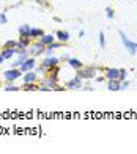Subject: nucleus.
Masks as SVG:
<instances>
[{"mask_svg": "<svg viewBox=\"0 0 137 154\" xmlns=\"http://www.w3.org/2000/svg\"><path fill=\"white\" fill-rule=\"evenodd\" d=\"M66 63H68V65H70L73 69H76V71H77V69H80L82 66H84V63H82L79 58H74V57H70Z\"/></svg>", "mask_w": 137, "mask_h": 154, "instance_id": "14", "label": "nucleus"}, {"mask_svg": "<svg viewBox=\"0 0 137 154\" xmlns=\"http://www.w3.org/2000/svg\"><path fill=\"white\" fill-rule=\"evenodd\" d=\"M118 35H120V39H121L123 46L126 47L128 54L135 55V54H137V43H134V41L129 39V38H128V35H126L125 32H123V30H118Z\"/></svg>", "mask_w": 137, "mask_h": 154, "instance_id": "2", "label": "nucleus"}, {"mask_svg": "<svg viewBox=\"0 0 137 154\" xmlns=\"http://www.w3.org/2000/svg\"><path fill=\"white\" fill-rule=\"evenodd\" d=\"M16 46H17V41H14V39H8V41H5V44H3L5 49H14Z\"/></svg>", "mask_w": 137, "mask_h": 154, "instance_id": "21", "label": "nucleus"}, {"mask_svg": "<svg viewBox=\"0 0 137 154\" xmlns=\"http://www.w3.org/2000/svg\"><path fill=\"white\" fill-rule=\"evenodd\" d=\"M118 2H121V0H118Z\"/></svg>", "mask_w": 137, "mask_h": 154, "instance_id": "34", "label": "nucleus"}, {"mask_svg": "<svg viewBox=\"0 0 137 154\" xmlns=\"http://www.w3.org/2000/svg\"><path fill=\"white\" fill-rule=\"evenodd\" d=\"M29 30H30V24H22V25H19V29H17L19 35H27V36H29Z\"/></svg>", "mask_w": 137, "mask_h": 154, "instance_id": "19", "label": "nucleus"}, {"mask_svg": "<svg viewBox=\"0 0 137 154\" xmlns=\"http://www.w3.org/2000/svg\"><path fill=\"white\" fill-rule=\"evenodd\" d=\"M129 88V80H121L120 82V91H125V90H128Z\"/></svg>", "mask_w": 137, "mask_h": 154, "instance_id": "24", "label": "nucleus"}, {"mask_svg": "<svg viewBox=\"0 0 137 154\" xmlns=\"http://www.w3.org/2000/svg\"><path fill=\"white\" fill-rule=\"evenodd\" d=\"M22 80L24 83H30V82H38V74L36 71L33 69V71H27L22 74Z\"/></svg>", "mask_w": 137, "mask_h": 154, "instance_id": "9", "label": "nucleus"}, {"mask_svg": "<svg viewBox=\"0 0 137 154\" xmlns=\"http://www.w3.org/2000/svg\"><path fill=\"white\" fill-rule=\"evenodd\" d=\"M95 80L99 82V83H102V82L106 80V77H104V75H96V77H95Z\"/></svg>", "mask_w": 137, "mask_h": 154, "instance_id": "30", "label": "nucleus"}, {"mask_svg": "<svg viewBox=\"0 0 137 154\" xmlns=\"http://www.w3.org/2000/svg\"><path fill=\"white\" fill-rule=\"evenodd\" d=\"M39 41H41L44 46H49L51 43H54V41H55V36H54V35H51V33H44L43 36L39 38Z\"/></svg>", "mask_w": 137, "mask_h": 154, "instance_id": "17", "label": "nucleus"}, {"mask_svg": "<svg viewBox=\"0 0 137 154\" xmlns=\"http://www.w3.org/2000/svg\"><path fill=\"white\" fill-rule=\"evenodd\" d=\"M6 22H8V17H6L5 11H2V13H0V25H5Z\"/></svg>", "mask_w": 137, "mask_h": 154, "instance_id": "27", "label": "nucleus"}, {"mask_svg": "<svg viewBox=\"0 0 137 154\" xmlns=\"http://www.w3.org/2000/svg\"><path fill=\"white\" fill-rule=\"evenodd\" d=\"M104 77L107 80H115L117 79L118 80V77H120V69L118 68H107V69H104Z\"/></svg>", "mask_w": 137, "mask_h": 154, "instance_id": "8", "label": "nucleus"}, {"mask_svg": "<svg viewBox=\"0 0 137 154\" xmlns=\"http://www.w3.org/2000/svg\"><path fill=\"white\" fill-rule=\"evenodd\" d=\"M106 17L107 19H114L115 17V13H114V10L111 8V6H107V8H106Z\"/></svg>", "mask_w": 137, "mask_h": 154, "instance_id": "23", "label": "nucleus"}, {"mask_svg": "<svg viewBox=\"0 0 137 154\" xmlns=\"http://www.w3.org/2000/svg\"><path fill=\"white\" fill-rule=\"evenodd\" d=\"M107 90L109 91H120V80H107Z\"/></svg>", "mask_w": 137, "mask_h": 154, "instance_id": "16", "label": "nucleus"}, {"mask_svg": "<svg viewBox=\"0 0 137 154\" xmlns=\"http://www.w3.org/2000/svg\"><path fill=\"white\" fill-rule=\"evenodd\" d=\"M3 61H5V58L2 57V54H0V65H2V63H3Z\"/></svg>", "mask_w": 137, "mask_h": 154, "instance_id": "33", "label": "nucleus"}, {"mask_svg": "<svg viewBox=\"0 0 137 154\" xmlns=\"http://www.w3.org/2000/svg\"><path fill=\"white\" fill-rule=\"evenodd\" d=\"M70 32H68V30H58L57 33H55V39L57 41H61V43H68V41H70Z\"/></svg>", "mask_w": 137, "mask_h": 154, "instance_id": "10", "label": "nucleus"}, {"mask_svg": "<svg viewBox=\"0 0 137 154\" xmlns=\"http://www.w3.org/2000/svg\"><path fill=\"white\" fill-rule=\"evenodd\" d=\"M20 65H22V60L16 58L14 61H11V63H10V68H20Z\"/></svg>", "mask_w": 137, "mask_h": 154, "instance_id": "26", "label": "nucleus"}, {"mask_svg": "<svg viewBox=\"0 0 137 154\" xmlns=\"http://www.w3.org/2000/svg\"><path fill=\"white\" fill-rule=\"evenodd\" d=\"M98 41H99L101 49H104V47H106V35H104V32H99V35H98Z\"/></svg>", "mask_w": 137, "mask_h": 154, "instance_id": "20", "label": "nucleus"}, {"mask_svg": "<svg viewBox=\"0 0 137 154\" xmlns=\"http://www.w3.org/2000/svg\"><path fill=\"white\" fill-rule=\"evenodd\" d=\"M3 90H5V91H19L20 87L14 85V82H8V83H6V85L3 87Z\"/></svg>", "mask_w": 137, "mask_h": 154, "instance_id": "18", "label": "nucleus"}, {"mask_svg": "<svg viewBox=\"0 0 137 154\" xmlns=\"http://www.w3.org/2000/svg\"><path fill=\"white\" fill-rule=\"evenodd\" d=\"M84 36H85V32L80 30V32H79V38H84Z\"/></svg>", "mask_w": 137, "mask_h": 154, "instance_id": "32", "label": "nucleus"}, {"mask_svg": "<svg viewBox=\"0 0 137 154\" xmlns=\"http://www.w3.org/2000/svg\"><path fill=\"white\" fill-rule=\"evenodd\" d=\"M32 44V38L27 36V35H19V41L16 47H29Z\"/></svg>", "mask_w": 137, "mask_h": 154, "instance_id": "12", "label": "nucleus"}, {"mask_svg": "<svg viewBox=\"0 0 137 154\" xmlns=\"http://www.w3.org/2000/svg\"><path fill=\"white\" fill-rule=\"evenodd\" d=\"M0 54H2V57L5 60H11L13 57H16V47L14 49H5V47H2Z\"/></svg>", "mask_w": 137, "mask_h": 154, "instance_id": "13", "label": "nucleus"}, {"mask_svg": "<svg viewBox=\"0 0 137 154\" xmlns=\"http://www.w3.org/2000/svg\"><path fill=\"white\" fill-rule=\"evenodd\" d=\"M68 58H70V55H61V57H60V61H68Z\"/></svg>", "mask_w": 137, "mask_h": 154, "instance_id": "31", "label": "nucleus"}, {"mask_svg": "<svg viewBox=\"0 0 137 154\" xmlns=\"http://www.w3.org/2000/svg\"><path fill=\"white\" fill-rule=\"evenodd\" d=\"M20 77H22V71L19 68H10L3 72V79L6 82H14V80L20 79Z\"/></svg>", "mask_w": 137, "mask_h": 154, "instance_id": "3", "label": "nucleus"}, {"mask_svg": "<svg viewBox=\"0 0 137 154\" xmlns=\"http://www.w3.org/2000/svg\"><path fill=\"white\" fill-rule=\"evenodd\" d=\"M52 54H54V49H51L49 46H46V49H44V54H43V55H46V57H51Z\"/></svg>", "mask_w": 137, "mask_h": 154, "instance_id": "29", "label": "nucleus"}, {"mask_svg": "<svg viewBox=\"0 0 137 154\" xmlns=\"http://www.w3.org/2000/svg\"><path fill=\"white\" fill-rule=\"evenodd\" d=\"M46 72H47V69H46L43 65H41V63H39V66L36 68V74H38V75H44Z\"/></svg>", "mask_w": 137, "mask_h": 154, "instance_id": "25", "label": "nucleus"}, {"mask_svg": "<svg viewBox=\"0 0 137 154\" xmlns=\"http://www.w3.org/2000/svg\"><path fill=\"white\" fill-rule=\"evenodd\" d=\"M63 46H65V43H61V41H54V43L49 44V47L54 49V51H55V49H58V47H63Z\"/></svg>", "mask_w": 137, "mask_h": 154, "instance_id": "22", "label": "nucleus"}, {"mask_svg": "<svg viewBox=\"0 0 137 154\" xmlns=\"http://www.w3.org/2000/svg\"><path fill=\"white\" fill-rule=\"evenodd\" d=\"M126 75H128V71H126V69H120V77H118V80H120V82L125 80Z\"/></svg>", "mask_w": 137, "mask_h": 154, "instance_id": "28", "label": "nucleus"}, {"mask_svg": "<svg viewBox=\"0 0 137 154\" xmlns=\"http://www.w3.org/2000/svg\"><path fill=\"white\" fill-rule=\"evenodd\" d=\"M36 68V58L35 57H29L27 60H24L22 61V65H20V71H22V74L24 72H27V71H33V69Z\"/></svg>", "mask_w": 137, "mask_h": 154, "instance_id": "5", "label": "nucleus"}, {"mask_svg": "<svg viewBox=\"0 0 137 154\" xmlns=\"http://www.w3.org/2000/svg\"><path fill=\"white\" fill-rule=\"evenodd\" d=\"M44 49L46 46L41 43V41H36V43H32L29 46V54H30V57H39V55H43L44 54Z\"/></svg>", "mask_w": 137, "mask_h": 154, "instance_id": "4", "label": "nucleus"}, {"mask_svg": "<svg viewBox=\"0 0 137 154\" xmlns=\"http://www.w3.org/2000/svg\"><path fill=\"white\" fill-rule=\"evenodd\" d=\"M96 72H98L96 66H82L80 69L76 71V75H79L82 80H92L96 77Z\"/></svg>", "mask_w": 137, "mask_h": 154, "instance_id": "1", "label": "nucleus"}, {"mask_svg": "<svg viewBox=\"0 0 137 154\" xmlns=\"http://www.w3.org/2000/svg\"><path fill=\"white\" fill-rule=\"evenodd\" d=\"M38 82H30V83H24L20 90H24V91H38Z\"/></svg>", "mask_w": 137, "mask_h": 154, "instance_id": "15", "label": "nucleus"}, {"mask_svg": "<svg viewBox=\"0 0 137 154\" xmlns=\"http://www.w3.org/2000/svg\"><path fill=\"white\" fill-rule=\"evenodd\" d=\"M65 88L66 90H80L82 88V79L79 75H74L73 79H70L65 83Z\"/></svg>", "mask_w": 137, "mask_h": 154, "instance_id": "7", "label": "nucleus"}, {"mask_svg": "<svg viewBox=\"0 0 137 154\" xmlns=\"http://www.w3.org/2000/svg\"><path fill=\"white\" fill-rule=\"evenodd\" d=\"M44 35V30L43 29H38V27H30V30H29V36L32 39H38L41 38Z\"/></svg>", "mask_w": 137, "mask_h": 154, "instance_id": "11", "label": "nucleus"}, {"mask_svg": "<svg viewBox=\"0 0 137 154\" xmlns=\"http://www.w3.org/2000/svg\"><path fill=\"white\" fill-rule=\"evenodd\" d=\"M41 65H43L46 69H51V68H54V66H60V58H57V57H54V55H51V57H44L43 60L39 61Z\"/></svg>", "mask_w": 137, "mask_h": 154, "instance_id": "6", "label": "nucleus"}]
</instances>
